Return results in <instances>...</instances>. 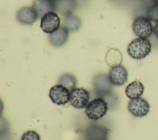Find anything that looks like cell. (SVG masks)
Instances as JSON below:
<instances>
[{
	"label": "cell",
	"mask_w": 158,
	"mask_h": 140,
	"mask_svg": "<svg viewBox=\"0 0 158 140\" xmlns=\"http://www.w3.org/2000/svg\"><path fill=\"white\" fill-rule=\"evenodd\" d=\"M152 45L147 38L137 37L132 40L127 47V53L135 60L146 58L151 52Z\"/></svg>",
	"instance_id": "6da1fadb"
},
{
	"label": "cell",
	"mask_w": 158,
	"mask_h": 140,
	"mask_svg": "<svg viewBox=\"0 0 158 140\" xmlns=\"http://www.w3.org/2000/svg\"><path fill=\"white\" fill-rule=\"evenodd\" d=\"M108 111V103L101 97L93 99L89 102L85 107V114L87 117L93 120L102 118Z\"/></svg>",
	"instance_id": "7a4b0ae2"
},
{
	"label": "cell",
	"mask_w": 158,
	"mask_h": 140,
	"mask_svg": "<svg viewBox=\"0 0 158 140\" xmlns=\"http://www.w3.org/2000/svg\"><path fill=\"white\" fill-rule=\"evenodd\" d=\"M133 33L138 37L148 38L154 33V27L151 21L146 16L135 18L132 23Z\"/></svg>",
	"instance_id": "3957f363"
},
{
	"label": "cell",
	"mask_w": 158,
	"mask_h": 140,
	"mask_svg": "<svg viewBox=\"0 0 158 140\" xmlns=\"http://www.w3.org/2000/svg\"><path fill=\"white\" fill-rule=\"evenodd\" d=\"M93 85L95 92L101 98L110 95L113 88V85L111 84L108 75L104 73H99L94 76Z\"/></svg>",
	"instance_id": "277c9868"
},
{
	"label": "cell",
	"mask_w": 158,
	"mask_h": 140,
	"mask_svg": "<svg viewBox=\"0 0 158 140\" xmlns=\"http://www.w3.org/2000/svg\"><path fill=\"white\" fill-rule=\"evenodd\" d=\"M128 110L135 117L146 116L150 111V105L146 99L139 97L132 99L128 103Z\"/></svg>",
	"instance_id": "5b68a950"
},
{
	"label": "cell",
	"mask_w": 158,
	"mask_h": 140,
	"mask_svg": "<svg viewBox=\"0 0 158 140\" xmlns=\"http://www.w3.org/2000/svg\"><path fill=\"white\" fill-rule=\"evenodd\" d=\"M49 96L52 102L57 105H65L70 102V91L60 84L55 85L49 90Z\"/></svg>",
	"instance_id": "8992f818"
},
{
	"label": "cell",
	"mask_w": 158,
	"mask_h": 140,
	"mask_svg": "<svg viewBox=\"0 0 158 140\" xmlns=\"http://www.w3.org/2000/svg\"><path fill=\"white\" fill-rule=\"evenodd\" d=\"M89 92L84 88H75L70 91V103L77 109L86 107L89 103Z\"/></svg>",
	"instance_id": "52a82bcc"
},
{
	"label": "cell",
	"mask_w": 158,
	"mask_h": 140,
	"mask_svg": "<svg viewBox=\"0 0 158 140\" xmlns=\"http://www.w3.org/2000/svg\"><path fill=\"white\" fill-rule=\"evenodd\" d=\"M60 19L58 14L52 11L45 14L41 19L40 28L47 34H51L60 28Z\"/></svg>",
	"instance_id": "ba28073f"
},
{
	"label": "cell",
	"mask_w": 158,
	"mask_h": 140,
	"mask_svg": "<svg viewBox=\"0 0 158 140\" xmlns=\"http://www.w3.org/2000/svg\"><path fill=\"white\" fill-rule=\"evenodd\" d=\"M109 79L113 85H123L128 80V72L127 68L122 65L112 67L108 74Z\"/></svg>",
	"instance_id": "9c48e42d"
},
{
	"label": "cell",
	"mask_w": 158,
	"mask_h": 140,
	"mask_svg": "<svg viewBox=\"0 0 158 140\" xmlns=\"http://www.w3.org/2000/svg\"><path fill=\"white\" fill-rule=\"evenodd\" d=\"M38 15L32 7H23L20 9L16 14L17 21L24 25L33 24L37 20Z\"/></svg>",
	"instance_id": "30bf717a"
},
{
	"label": "cell",
	"mask_w": 158,
	"mask_h": 140,
	"mask_svg": "<svg viewBox=\"0 0 158 140\" xmlns=\"http://www.w3.org/2000/svg\"><path fill=\"white\" fill-rule=\"evenodd\" d=\"M109 130L103 126L93 125L89 126L86 130V136L88 140H107Z\"/></svg>",
	"instance_id": "8fae6325"
},
{
	"label": "cell",
	"mask_w": 158,
	"mask_h": 140,
	"mask_svg": "<svg viewBox=\"0 0 158 140\" xmlns=\"http://www.w3.org/2000/svg\"><path fill=\"white\" fill-rule=\"evenodd\" d=\"M69 36V31L64 27H60L57 30L49 34V41L50 44L57 47L64 45L68 41Z\"/></svg>",
	"instance_id": "7c38bea8"
},
{
	"label": "cell",
	"mask_w": 158,
	"mask_h": 140,
	"mask_svg": "<svg viewBox=\"0 0 158 140\" xmlns=\"http://www.w3.org/2000/svg\"><path fill=\"white\" fill-rule=\"evenodd\" d=\"M32 7L36 12L38 17L42 18L47 13L55 10L54 1L52 0H34Z\"/></svg>",
	"instance_id": "4fadbf2b"
},
{
	"label": "cell",
	"mask_w": 158,
	"mask_h": 140,
	"mask_svg": "<svg viewBox=\"0 0 158 140\" xmlns=\"http://www.w3.org/2000/svg\"><path fill=\"white\" fill-rule=\"evenodd\" d=\"M55 10L65 16L72 14L77 8L76 0H55Z\"/></svg>",
	"instance_id": "5bb4252c"
},
{
	"label": "cell",
	"mask_w": 158,
	"mask_h": 140,
	"mask_svg": "<svg viewBox=\"0 0 158 140\" xmlns=\"http://www.w3.org/2000/svg\"><path fill=\"white\" fill-rule=\"evenodd\" d=\"M144 90L143 83L139 80H135L130 83L125 88V94L130 99L141 97Z\"/></svg>",
	"instance_id": "9a60e30c"
},
{
	"label": "cell",
	"mask_w": 158,
	"mask_h": 140,
	"mask_svg": "<svg viewBox=\"0 0 158 140\" xmlns=\"http://www.w3.org/2000/svg\"><path fill=\"white\" fill-rule=\"evenodd\" d=\"M81 26V19L77 15L70 14L65 16L64 19V27L69 32H75L78 31Z\"/></svg>",
	"instance_id": "2e32d148"
},
{
	"label": "cell",
	"mask_w": 158,
	"mask_h": 140,
	"mask_svg": "<svg viewBox=\"0 0 158 140\" xmlns=\"http://www.w3.org/2000/svg\"><path fill=\"white\" fill-rule=\"evenodd\" d=\"M123 57L120 51L117 49H110L107 52L106 61L110 67L120 65L122 62Z\"/></svg>",
	"instance_id": "e0dca14e"
},
{
	"label": "cell",
	"mask_w": 158,
	"mask_h": 140,
	"mask_svg": "<svg viewBox=\"0 0 158 140\" xmlns=\"http://www.w3.org/2000/svg\"><path fill=\"white\" fill-rule=\"evenodd\" d=\"M77 80L74 75L70 73L62 74L58 79V84L67 88L70 91L76 88Z\"/></svg>",
	"instance_id": "ac0fdd59"
},
{
	"label": "cell",
	"mask_w": 158,
	"mask_h": 140,
	"mask_svg": "<svg viewBox=\"0 0 158 140\" xmlns=\"http://www.w3.org/2000/svg\"><path fill=\"white\" fill-rule=\"evenodd\" d=\"M146 17L152 21L158 22V4H154L146 10Z\"/></svg>",
	"instance_id": "d6986e66"
},
{
	"label": "cell",
	"mask_w": 158,
	"mask_h": 140,
	"mask_svg": "<svg viewBox=\"0 0 158 140\" xmlns=\"http://www.w3.org/2000/svg\"><path fill=\"white\" fill-rule=\"evenodd\" d=\"M21 140H41V136L35 130H27L23 133Z\"/></svg>",
	"instance_id": "ffe728a7"
},
{
	"label": "cell",
	"mask_w": 158,
	"mask_h": 140,
	"mask_svg": "<svg viewBox=\"0 0 158 140\" xmlns=\"http://www.w3.org/2000/svg\"><path fill=\"white\" fill-rule=\"evenodd\" d=\"M154 34L158 39V22H156L154 26Z\"/></svg>",
	"instance_id": "44dd1931"
},
{
	"label": "cell",
	"mask_w": 158,
	"mask_h": 140,
	"mask_svg": "<svg viewBox=\"0 0 158 140\" xmlns=\"http://www.w3.org/2000/svg\"><path fill=\"white\" fill-rule=\"evenodd\" d=\"M154 4H158V0H152Z\"/></svg>",
	"instance_id": "7402d4cb"
},
{
	"label": "cell",
	"mask_w": 158,
	"mask_h": 140,
	"mask_svg": "<svg viewBox=\"0 0 158 140\" xmlns=\"http://www.w3.org/2000/svg\"><path fill=\"white\" fill-rule=\"evenodd\" d=\"M52 1H55V0H52Z\"/></svg>",
	"instance_id": "603a6c76"
}]
</instances>
